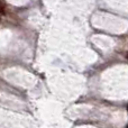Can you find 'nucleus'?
Returning a JSON list of instances; mask_svg holds the SVG:
<instances>
[{"label":"nucleus","instance_id":"1","mask_svg":"<svg viewBox=\"0 0 128 128\" xmlns=\"http://www.w3.org/2000/svg\"><path fill=\"white\" fill-rule=\"evenodd\" d=\"M0 14L1 15H4L6 14V6H4V4L0 0Z\"/></svg>","mask_w":128,"mask_h":128}]
</instances>
